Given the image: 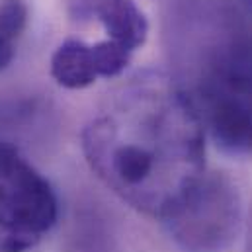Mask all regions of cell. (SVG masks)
<instances>
[{
  "label": "cell",
  "mask_w": 252,
  "mask_h": 252,
  "mask_svg": "<svg viewBox=\"0 0 252 252\" xmlns=\"http://www.w3.org/2000/svg\"><path fill=\"white\" fill-rule=\"evenodd\" d=\"M82 149L116 195L162 221L205 178V131L174 78L158 72L114 90L84 127Z\"/></svg>",
  "instance_id": "obj_1"
},
{
  "label": "cell",
  "mask_w": 252,
  "mask_h": 252,
  "mask_svg": "<svg viewBox=\"0 0 252 252\" xmlns=\"http://www.w3.org/2000/svg\"><path fill=\"white\" fill-rule=\"evenodd\" d=\"M176 86L213 143L252 155V30L225 0H182L170 18Z\"/></svg>",
  "instance_id": "obj_2"
},
{
  "label": "cell",
  "mask_w": 252,
  "mask_h": 252,
  "mask_svg": "<svg viewBox=\"0 0 252 252\" xmlns=\"http://www.w3.org/2000/svg\"><path fill=\"white\" fill-rule=\"evenodd\" d=\"M57 217L59 203L51 184L14 145L0 141V252L35 249Z\"/></svg>",
  "instance_id": "obj_3"
},
{
  "label": "cell",
  "mask_w": 252,
  "mask_h": 252,
  "mask_svg": "<svg viewBox=\"0 0 252 252\" xmlns=\"http://www.w3.org/2000/svg\"><path fill=\"white\" fill-rule=\"evenodd\" d=\"M164 223L184 252H223L241 229L239 193L227 178L205 176Z\"/></svg>",
  "instance_id": "obj_4"
},
{
  "label": "cell",
  "mask_w": 252,
  "mask_h": 252,
  "mask_svg": "<svg viewBox=\"0 0 252 252\" xmlns=\"http://www.w3.org/2000/svg\"><path fill=\"white\" fill-rule=\"evenodd\" d=\"M86 16H94L108 35L129 51H137L145 45L149 35V22L141 8L133 0H90L86 4Z\"/></svg>",
  "instance_id": "obj_5"
},
{
  "label": "cell",
  "mask_w": 252,
  "mask_h": 252,
  "mask_svg": "<svg viewBox=\"0 0 252 252\" xmlns=\"http://www.w3.org/2000/svg\"><path fill=\"white\" fill-rule=\"evenodd\" d=\"M51 76L68 90H80L100 78V70L92 51V43L70 37L51 55Z\"/></svg>",
  "instance_id": "obj_6"
},
{
  "label": "cell",
  "mask_w": 252,
  "mask_h": 252,
  "mask_svg": "<svg viewBox=\"0 0 252 252\" xmlns=\"http://www.w3.org/2000/svg\"><path fill=\"white\" fill-rule=\"evenodd\" d=\"M28 4L24 0H2L0 2V41L16 45L28 26Z\"/></svg>",
  "instance_id": "obj_7"
},
{
  "label": "cell",
  "mask_w": 252,
  "mask_h": 252,
  "mask_svg": "<svg viewBox=\"0 0 252 252\" xmlns=\"http://www.w3.org/2000/svg\"><path fill=\"white\" fill-rule=\"evenodd\" d=\"M14 57H16V45L0 41V70L8 68L12 64V61H14Z\"/></svg>",
  "instance_id": "obj_8"
},
{
  "label": "cell",
  "mask_w": 252,
  "mask_h": 252,
  "mask_svg": "<svg viewBox=\"0 0 252 252\" xmlns=\"http://www.w3.org/2000/svg\"><path fill=\"white\" fill-rule=\"evenodd\" d=\"M241 4L249 14H252V0H241Z\"/></svg>",
  "instance_id": "obj_9"
}]
</instances>
